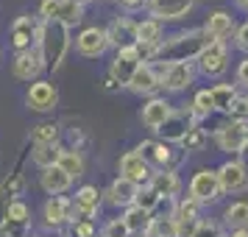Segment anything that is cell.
Masks as SVG:
<instances>
[{"label": "cell", "mask_w": 248, "mask_h": 237, "mask_svg": "<svg viewBox=\"0 0 248 237\" xmlns=\"http://www.w3.org/2000/svg\"><path fill=\"white\" fill-rule=\"evenodd\" d=\"M67 47H70L67 25L56 23V20H47V23L39 28V53L45 59V67H50V70L62 67Z\"/></svg>", "instance_id": "cell-1"}, {"label": "cell", "mask_w": 248, "mask_h": 237, "mask_svg": "<svg viewBox=\"0 0 248 237\" xmlns=\"http://www.w3.org/2000/svg\"><path fill=\"white\" fill-rule=\"evenodd\" d=\"M209 45V36L203 31H190V34L179 36V39H170L168 45L159 42V50H156V59L168 67V64H181L192 56H201V50Z\"/></svg>", "instance_id": "cell-2"}, {"label": "cell", "mask_w": 248, "mask_h": 237, "mask_svg": "<svg viewBox=\"0 0 248 237\" xmlns=\"http://www.w3.org/2000/svg\"><path fill=\"white\" fill-rule=\"evenodd\" d=\"M217 145L229 154H240L248 145V120H232L217 128Z\"/></svg>", "instance_id": "cell-3"}, {"label": "cell", "mask_w": 248, "mask_h": 237, "mask_svg": "<svg viewBox=\"0 0 248 237\" xmlns=\"http://www.w3.org/2000/svg\"><path fill=\"white\" fill-rule=\"evenodd\" d=\"M190 198L198 204L217 201L220 198V184H217V173L215 170H198L190 181Z\"/></svg>", "instance_id": "cell-4"}, {"label": "cell", "mask_w": 248, "mask_h": 237, "mask_svg": "<svg viewBox=\"0 0 248 237\" xmlns=\"http://www.w3.org/2000/svg\"><path fill=\"white\" fill-rule=\"evenodd\" d=\"M25 101H28V106L34 112H50L59 101V92L50 81H34L28 95H25Z\"/></svg>", "instance_id": "cell-5"}, {"label": "cell", "mask_w": 248, "mask_h": 237, "mask_svg": "<svg viewBox=\"0 0 248 237\" xmlns=\"http://www.w3.org/2000/svg\"><path fill=\"white\" fill-rule=\"evenodd\" d=\"M101 206V192L98 187H81L73 201V223L76 221H92V215Z\"/></svg>", "instance_id": "cell-6"}, {"label": "cell", "mask_w": 248, "mask_h": 237, "mask_svg": "<svg viewBox=\"0 0 248 237\" xmlns=\"http://www.w3.org/2000/svg\"><path fill=\"white\" fill-rule=\"evenodd\" d=\"M36 36H39V28H36L34 17L23 14V17H17V20H14V25H12V45L17 47V53L31 50V45H34Z\"/></svg>", "instance_id": "cell-7"}, {"label": "cell", "mask_w": 248, "mask_h": 237, "mask_svg": "<svg viewBox=\"0 0 248 237\" xmlns=\"http://www.w3.org/2000/svg\"><path fill=\"white\" fill-rule=\"evenodd\" d=\"M226 45L223 39H215V42H209V45L201 50V56H198V62H201V70L206 73V76H220L226 70Z\"/></svg>", "instance_id": "cell-8"}, {"label": "cell", "mask_w": 248, "mask_h": 237, "mask_svg": "<svg viewBox=\"0 0 248 237\" xmlns=\"http://www.w3.org/2000/svg\"><path fill=\"white\" fill-rule=\"evenodd\" d=\"M42 70H45V59L39 50H23L14 59V76L20 81H36Z\"/></svg>", "instance_id": "cell-9"}, {"label": "cell", "mask_w": 248, "mask_h": 237, "mask_svg": "<svg viewBox=\"0 0 248 237\" xmlns=\"http://www.w3.org/2000/svg\"><path fill=\"white\" fill-rule=\"evenodd\" d=\"M106 36H109V45H114L117 50H131V47L140 42V39H137V23L125 20V17L114 20L112 28L106 31Z\"/></svg>", "instance_id": "cell-10"}, {"label": "cell", "mask_w": 248, "mask_h": 237, "mask_svg": "<svg viewBox=\"0 0 248 237\" xmlns=\"http://www.w3.org/2000/svg\"><path fill=\"white\" fill-rule=\"evenodd\" d=\"M142 67V62L137 59V53L134 50H120L117 56H114V62H112V70H109V76H112L120 87L123 84H131V79H134V73Z\"/></svg>", "instance_id": "cell-11"}, {"label": "cell", "mask_w": 248, "mask_h": 237, "mask_svg": "<svg viewBox=\"0 0 248 237\" xmlns=\"http://www.w3.org/2000/svg\"><path fill=\"white\" fill-rule=\"evenodd\" d=\"M76 47H78L81 56H101L103 50L109 47V36H106L103 28H87L76 39Z\"/></svg>", "instance_id": "cell-12"}, {"label": "cell", "mask_w": 248, "mask_h": 237, "mask_svg": "<svg viewBox=\"0 0 248 237\" xmlns=\"http://www.w3.org/2000/svg\"><path fill=\"white\" fill-rule=\"evenodd\" d=\"M120 173H123V179H128V181H134L137 187L140 184H145V181H151V170H148V162L140 154H125L123 159H120Z\"/></svg>", "instance_id": "cell-13"}, {"label": "cell", "mask_w": 248, "mask_h": 237, "mask_svg": "<svg viewBox=\"0 0 248 237\" xmlns=\"http://www.w3.org/2000/svg\"><path fill=\"white\" fill-rule=\"evenodd\" d=\"M192 126H195L192 123V112H170V117L159 126V134L165 140H179L181 142Z\"/></svg>", "instance_id": "cell-14"}, {"label": "cell", "mask_w": 248, "mask_h": 237, "mask_svg": "<svg viewBox=\"0 0 248 237\" xmlns=\"http://www.w3.org/2000/svg\"><path fill=\"white\" fill-rule=\"evenodd\" d=\"M248 181V173L240 162H226L223 168L217 170V184H220V192H234L243 190Z\"/></svg>", "instance_id": "cell-15"}, {"label": "cell", "mask_w": 248, "mask_h": 237, "mask_svg": "<svg viewBox=\"0 0 248 237\" xmlns=\"http://www.w3.org/2000/svg\"><path fill=\"white\" fill-rule=\"evenodd\" d=\"M148 9L159 20H179L192 9V0H148Z\"/></svg>", "instance_id": "cell-16"}, {"label": "cell", "mask_w": 248, "mask_h": 237, "mask_svg": "<svg viewBox=\"0 0 248 237\" xmlns=\"http://www.w3.org/2000/svg\"><path fill=\"white\" fill-rule=\"evenodd\" d=\"M73 223V204L67 198H59L53 195L50 201L45 204V223L47 226H62V223Z\"/></svg>", "instance_id": "cell-17"}, {"label": "cell", "mask_w": 248, "mask_h": 237, "mask_svg": "<svg viewBox=\"0 0 248 237\" xmlns=\"http://www.w3.org/2000/svg\"><path fill=\"white\" fill-rule=\"evenodd\" d=\"M190 81H192V67L187 64V62H181V64H168L165 73H162V84H165L168 90H173V92L184 90Z\"/></svg>", "instance_id": "cell-18"}, {"label": "cell", "mask_w": 248, "mask_h": 237, "mask_svg": "<svg viewBox=\"0 0 248 237\" xmlns=\"http://www.w3.org/2000/svg\"><path fill=\"white\" fill-rule=\"evenodd\" d=\"M170 112H173V109H170L168 101H159V98H154L148 106H142V123H145L148 128L159 131V126L170 117Z\"/></svg>", "instance_id": "cell-19"}, {"label": "cell", "mask_w": 248, "mask_h": 237, "mask_svg": "<svg viewBox=\"0 0 248 237\" xmlns=\"http://www.w3.org/2000/svg\"><path fill=\"white\" fill-rule=\"evenodd\" d=\"M137 192H140V187H137L134 181H128V179H114L112 181V187H109V201L112 204H120V206H128V204H134L137 198Z\"/></svg>", "instance_id": "cell-20"}, {"label": "cell", "mask_w": 248, "mask_h": 237, "mask_svg": "<svg viewBox=\"0 0 248 237\" xmlns=\"http://www.w3.org/2000/svg\"><path fill=\"white\" fill-rule=\"evenodd\" d=\"M70 176L64 173V170L59 168V165H53V168L42 170V187H45V192H50V195H59V192H64L70 187Z\"/></svg>", "instance_id": "cell-21"}, {"label": "cell", "mask_w": 248, "mask_h": 237, "mask_svg": "<svg viewBox=\"0 0 248 237\" xmlns=\"http://www.w3.org/2000/svg\"><path fill=\"white\" fill-rule=\"evenodd\" d=\"M128 87H131L134 92H140V95H151L156 87H162V81H159V76L148 67V64H142V67L134 73V79H131Z\"/></svg>", "instance_id": "cell-22"}, {"label": "cell", "mask_w": 248, "mask_h": 237, "mask_svg": "<svg viewBox=\"0 0 248 237\" xmlns=\"http://www.w3.org/2000/svg\"><path fill=\"white\" fill-rule=\"evenodd\" d=\"M151 190L156 192L159 198L165 195V198H173L176 192H179V179H176V173H170V170H159L151 176Z\"/></svg>", "instance_id": "cell-23"}, {"label": "cell", "mask_w": 248, "mask_h": 237, "mask_svg": "<svg viewBox=\"0 0 248 237\" xmlns=\"http://www.w3.org/2000/svg\"><path fill=\"white\" fill-rule=\"evenodd\" d=\"M229 31H232V17H229L226 12L209 14V20H206V25H203V34L209 36V42H215V39H223Z\"/></svg>", "instance_id": "cell-24"}, {"label": "cell", "mask_w": 248, "mask_h": 237, "mask_svg": "<svg viewBox=\"0 0 248 237\" xmlns=\"http://www.w3.org/2000/svg\"><path fill=\"white\" fill-rule=\"evenodd\" d=\"M59 157H62V148H59L56 142H53V145H34V151H31V159H34L42 170L59 165Z\"/></svg>", "instance_id": "cell-25"}, {"label": "cell", "mask_w": 248, "mask_h": 237, "mask_svg": "<svg viewBox=\"0 0 248 237\" xmlns=\"http://www.w3.org/2000/svg\"><path fill=\"white\" fill-rule=\"evenodd\" d=\"M209 95H212V106L215 109H217V112H226V114H229V109H232V103L237 101L234 87H229V84H217V87H212Z\"/></svg>", "instance_id": "cell-26"}, {"label": "cell", "mask_w": 248, "mask_h": 237, "mask_svg": "<svg viewBox=\"0 0 248 237\" xmlns=\"http://www.w3.org/2000/svg\"><path fill=\"white\" fill-rule=\"evenodd\" d=\"M148 237H179V223L176 218H151L148 226Z\"/></svg>", "instance_id": "cell-27"}, {"label": "cell", "mask_w": 248, "mask_h": 237, "mask_svg": "<svg viewBox=\"0 0 248 237\" xmlns=\"http://www.w3.org/2000/svg\"><path fill=\"white\" fill-rule=\"evenodd\" d=\"M59 168L64 170L70 179H78V176H84V159H81L78 151H62Z\"/></svg>", "instance_id": "cell-28"}, {"label": "cell", "mask_w": 248, "mask_h": 237, "mask_svg": "<svg viewBox=\"0 0 248 237\" xmlns=\"http://www.w3.org/2000/svg\"><path fill=\"white\" fill-rule=\"evenodd\" d=\"M123 223L128 226V232H148V226H151V212L140 209V206H131V209L125 212Z\"/></svg>", "instance_id": "cell-29"}, {"label": "cell", "mask_w": 248, "mask_h": 237, "mask_svg": "<svg viewBox=\"0 0 248 237\" xmlns=\"http://www.w3.org/2000/svg\"><path fill=\"white\" fill-rule=\"evenodd\" d=\"M226 223L232 229H246L248 226V201H237L226 209Z\"/></svg>", "instance_id": "cell-30"}, {"label": "cell", "mask_w": 248, "mask_h": 237, "mask_svg": "<svg viewBox=\"0 0 248 237\" xmlns=\"http://www.w3.org/2000/svg\"><path fill=\"white\" fill-rule=\"evenodd\" d=\"M140 157L154 159L156 165H168L170 162V148L162 145V142H142V145H140Z\"/></svg>", "instance_id": "cell-31"}, {"label": "cell", "mask_w": 248, "mask_h": 237, "mask_svg": "<svg viewBox=\"0 0 248 237\" xmlns=\"http://www.w3.org/2000/svg\"><path fill=\"white\" fill-rule=\"evenodd\" d=\"M137 39H140V42H148V45H159V39H162V28H159L156 20L137 23Z\"/></svg>", "instance_id": "cell-32"}, {"label": "cell", "mask_w": 248, "mask_h": 237, "mask_svg": "<svg viewBox=\"0 0 248 237\" xmlns=\"http://www.w3.org/2000/svg\"><path fill=\"white\" fill-rule=\"evenodd\" d=\"M56 137H59V126L56 123H39L34 128L31 140H34V145H53Z\"/></svg>", "instance_id": "cell-33"}, {"label": "cell", "mask_w": 248, "mask_h": 237, "mask_svg": "<svg viewBox=\"0 0 248 237\" xmlns=\"http://www.w3.org/2000/svg\"><path fill=\"white\" fill-rule=\"evenodd\" d=\"M78 20H81V6L70 3V0H62V3H59V12H56V23L76 25Z\"/></svg>", "instance_id": "cell-34"}, {"label": "cell", "mask_w": 248, "mask_h": 237, "mask_svg": "<svg viewBox=\"0 0 248 237\" xmlns=\"http://www.w3.org/2000/svg\"><path fill=\"white\" fill-rule=\"evenodd\" d=\"M3 221H12V223H28V206L23 201H9L3 209Z\"/></svg>", "instance_id": "cell-35"}, {"label": "cell", "mask_w": 248, "mask_h": 237, "mask_svg": "<svg viewBox=\"0 0 248 237\" xmlns=\"http://www.w3.org/2000/svg\"><path fill=\"white\" fill-rule=\"evenodd\" d=\"M212 95H209V90H201L198 95H195V101H192V114L195 117H206V114L212 112Z\"/></svg>", "instance_id": "cell-36"}, {"label": "cell", "mask_w": 248, "mask_h": 237, "mask_svg": "<svg viewBox=\"0 0 248 237\" xmlns=\"http://www.w3.org/2000/svg\"><path fill=\"white\" fill-rule=\"evenodd\" d=\"M203 142H206V134H203V128H198V126H192L190 131H187V137L181 140V145L187 148V151H201Z\"/></svg>", "instance_id": "cell-37"}, {"label": "cell", "mask_w": 248, "mask_h": 237, "mask_svg": "<svg viewBox=\"0 0 248 237\" xmlns=\"http://www.w3.org/2000/svg\"><path fill=\"white\" fill-rule=\"evenodd\" d=\"M159 204V195L151 187H145V190H140L137 192V198H134V206H140V209H145V212H151L154 206Z\"/></svg>", "instance_id": "cell-38"}, {"label": "cell", "mask_w": 248, "mask_h": 237, "mask_svg": "<svg viewBox=\"0 0 248 237\" xmlns=\"http://www.w3.org/2000/svg\"><path fill=\"white\" fill-rule=\"evenodd\" d=\"M195 215H198V201H192V198H187V201H181V204H179V212H176V221H198Z\"/></svg>", "instance_id": "cell-39"}, {"label": "cell", "mask_w": 248, "mask_h": 237, "mask_svg": "<svg viewBox=\"0 0 248 237\" xmlns=\"http://www.w3.org/2000/svg\"><path fill=\"white\" fill-rule=\"evenodd\" d=\"M70 237H95L92 221H76V223L70 226Z\"/></svg>", "instance_id": "cell-40"}, {"label": "cell", "mask_w": 248, "mask_h": 237, "mask_svg": "<svg viewBox=\"0 0 248 237\" xmlns=\"http://www.w3.org/2000/svg\"><path fill=\"white\" fill-rule=\"evenodd\" d=\"M128 235H131V232H128V226L123 223V218L106 223V229H103V237H128Z\"/></svg>", "instance_id": "cell-41"}, {"label": "cell", "mask_w": 248, "mask_h": 237, "mask_svg": "<svg viewBox=\"0 0 248 237\" xmlns=\"http://www.w3.org/2000/svg\"><path fill=\"white\" fill-rule=\"evenodd\" d=\"M229 114H232V120H248V98H237Z\"/></svg>", "instance_id": "cell-42"}, {"label": "cell", "mask_w": 248, "mask_h": 237, "mask_svg": "<svg viewBox=\"0 0 248 237\" xmlns=\"http://www.w3.org/2000/svg\"><path fill=\"white\" fill-rule=\"evenodd\" d=\"M192 237H220V229H217L215 223H209V221H198Z\"/></svg>", "instance_id": "cell-43"}, {"label": "cell", "mask_w": 248, "mask_h": 237, "mask_svg": "<svg viewBox=\"0 0 248 237\" xmlns=\"http://www.w3.org/2000/svg\"><path fill=\"white\" fill-rule=\"evenodd\" d=\"M59 3H62V0H42V3H39V12H42V17H45V23L47 20H56Z\"/></svg>", "instance_id": "cell-44"}, {"label": "cell", "mask_w": 248, "mask_h": 237, "mask_svg": "<svg viewBox=\"0 0 248 237\" xmlns=\"http://www.w3.org/2000/svg\"><path fill=\"white\" fill-rule=\"evenodd\" d=\"M237 47H240V50H246V53H248V23L243 25L240 31H237Z\"/></svg>", "instance_id": "cell-45"}, {"label": "cell", "mask_w": 248, "mask_h": 237, "mask_svg": "<svg viewBox=\"0 0 248 237\" xmlns=\"http://www.w3.org/2000/svg\"><path fill=\"white\" fill-rule=\"evenodd\" d=\"M237 79H240V81L248 87V62H243V64L237 67Z\"/></svg>", "instance_id": "cell-46"}, {"label": "cell", "mask_w": 248, "mask_h": 237, "mask_svg": "<svg viewBox=\"0 0 248 237\" xmlns=\"http://www.w3.org/2000/svg\"><path fill=\"white\" fill-rule=\"evenodd\" d=\"M125 9H137V6H142V0H120Z\"/></svg>", "instance_id": "cell-47"}, {"label": "cell", "mask_w": 248, "mask_h": 237, "mask_svg": "<svg viewBox=\"0 0 248 237\" xmlns=\"http://www.w3.org/2000/svg\"><path fill=\"white\" fill-rule=\"evenodd\" d=\"M117 87H120V84H117L112 76H106V90H117Z\"/></svg>", "instance_id": "cell-48"}, {"label": "cell", "mask_w": 248, "mask_h": 237, "mask_svg": "<svg viewBox=\"0 0 248 237\" xmlns=\"http://www.w3.org/2000/svg\"><path fill=\"white\" fill-rule=\"evenodd\" d=\"M232 237H248V229H234V235Z\"/></svg>", "instance_id": "cell-49"}, {"label": "cell", "mask_w": 248, "mask_h": 237, "mask_svg": "<svg viewBox=\"0 0 248 237\" xmlns=\"http://www.w3.org/2000/svg\"><path fill=\"white\" fill-rule=\"evenodd\" d=\"M70 3H76V6H84V3H90V0H70Z\"/></svg>", "instance_id": "cell-50"}, {"label": "cell", "mask_w": 248, "mask_h": 237, "mask_svg": "<svg viewBox=\"0 0 248 237\" xmlns=\"http://www.w3.org/2000/svg\"><path fill=\"white\" fill-rule=\"evenodd\" d=\"M237 3H240V6H243V9L248 12V0H237Z\"/></svg>", "instance_id": "cell-51"}, {"label": "cell", "mask_w": 248, "mask_h": 237, "mask_svg": "<svg viewBox=\"0 0 248 237\" xmlns=\"http://www.w3.org/2000/svg\"><path fill=\"white\" fill-rule=\"evenodd\" d=\"M246 229H248V226H246Z\"/></svg>", "instance_id": "cell-52"}]
</instances>
